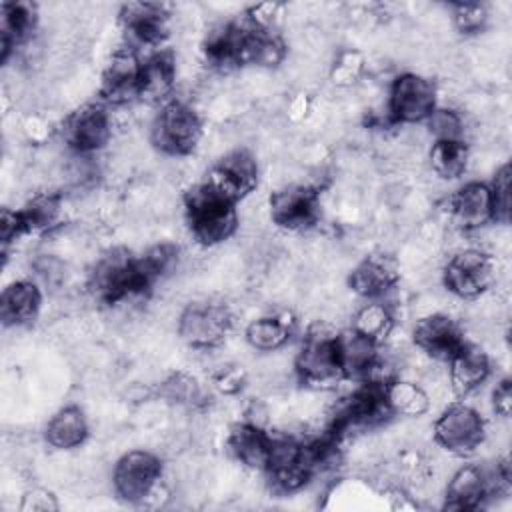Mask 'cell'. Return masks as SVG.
Returning a JSON list of instances; mask_svg holds the SVG:
<instances>
[{"label":"cell","instance_id":"1","mask_svg":"<svg viewBox=\"0 0 512 512\" xmlns=\"http://www.w3.org/2000/svg\"><path fill=\"white\" fill-rule=\"evenodd\" d=\"M184 216L192 236L204 246L230 240L238 230L236 202L210 182L196 184L184 194Z\"/></svg>","mask_w":512,"mask_h":512},{"label":"cell","instance_id":"2","mask_svg":"<svg viewBox=\"0 0 512 512\" xmlns=\"http://www.w3.org/2000/svg\"><path fill=\"white\" fill-rule=\"evenodd\" d=\"M154 284L156 280L144 266L142 256L134 258L126 248H114L100 256L88 280L94 296L106 304L144 296Z\"/></svg>","mask_w":512,"mask_h":512},{"label":"cell","instance_id":"3","mask_svg":"<svg viewBox=\"0 0 512 512\" xmlns=\"http://www.w3.org/2000/svg\"><path fill=\"white\" fill-rule=\"evenodd\" d=\"M202 134V118L182 100H168L162 104L150 126V140L154 148L174 158L192 154L200 144Z\"/></svg>","mask_w":512,"mask_h":512},{"label":"cell","instance_id":"4","mask_svg":"<svg viewBox=\"0 0 512 512\" xmlns=\"http://www.w3.org/2000/svg\"><path fill=\"white\" fill-rule=\"evenodd\" d=\"M294 374L298 382L318 390L334 388L338 382L346 380L336 354L334 334L312 330L294 358Z\"/></svg>","mask_w":512,"mask_h":512},{"label":"cell","instance_id":"5","mask_svg":"<svg viewBox=\"0 0 512 512\" xmlns=\"http://www.w3.org/2000/svg\"><path fill=\"white\" fill-rule=\"evenodd\" d=\"M162 480V462L154 452L130 450L118 458L112 470V488L128 504H144Z\"/></svg>","mask_w":512,"mask_h":512},{"label":"cell","instance_id":"6","mask_svg":"<svg viewBox=\"0 0 512 512\" xmlns=\"http://www.w3.org/2000/svg\"><path fill=\"white\" fill-rule=\"evenodd\" d=\"M232 312L222 302H192L178 318V336L196 350L216 348L232 328Z\"/></svg>","mask_w":512,"mask_h":512},{"label":"cell","instance_id":"7","mask_svg":"<svg viewBox=\"0 0 512 512\" xmlns=\"http://www.w3.org/2000/svg\"><path fill=\"white\" fill-rule=\"evenodd\" d=\"M432 434L436 444H440L444 450L458 456H468L484 444L486 422L476 408L458 402L448 406L436 418Z\"/></svg>","mask_w":512,"mask_h":512},{"label":"cell","instance_id":"8","mask_svg":"<svg viewBox=\"0 0 512 512\" xmlns=\"http://www.w3.org/2000/svg\"><path fill=\"white\" fill-rule=\"evenodd\" d=\"M436 110V86L432 80L404 72L394 78L388 92V118L394 124H420Z\"/></svg>","mask_w":512,"mask_h":512},{"label":"cell","instance_id":"9","mask_svg":"<svg viewBox=\"0 0 512 512\" xmlns=\"http://www.w3.org/2000/svg\"><path fill=\"white\" fill-rule=\"evenodd\" d=\"M496 278V266L492 256L478 248H464L450 256L444 266L442 282L448 292L458 298H478L484 294Z\"/></svg>","mask_w":512,"mask_h":512},{"label":"cell","instance_id":"10","mask_svg":"<svg viewBox=\"0 0 512 512\" xmlns=\"http://www.w3.org/2000/svg\"><path fill=\"white\" fill-rule=\"evenodd\" d=\"M270 218L276 226L302 232L320 222V192L308 184H288L276 190L268 202Z\"/></svg>","mask_w":512,"mask_h":512},{"label":"cell","instance_id":"11","mask_svg":"<svg viewBox=\"0 0 512 512\" xmlns=\"http://www.w3.org/2000/svg\"><path fill=\"white\" fill-rule=\"evenodd\" d=\"M64 142L80 156L102 150L112 138V120L102 104H84L74 110L62 126Z\"/></svg>","mask_w":512,"mask_h":512},{"label":"cell","instance_id":"12","mask_svg":"<svg viewBox=\"0 0 512 512\" xmlns=\"http://www.w3.org/2000/svg\"><path fill=\"white\" fill-rule=\"evenodd\" d=\"M120 22L128 48H156L168 36L170 14L164 4L130 2L120 10Z\"/></svg>","mask_w":512,"mask_h":512},{"label":"cell","instance_id":"13","mask_svg":"<svg viewBox=\"0 0 512 512\" xmlns=\"http://www.w3.org/2000/svg\"><path fill=\"white\" fill-rule=\"evenodd\" d=\"M412 340L418 350L440 362H448L466 346L460 324L440 312L420 318L412 330Z\"/></svg>","mask_w":512,"mask_h":512},{"label":"cell","instance_id":"14","mask_svg":"<svg viewBox=\"0 0 512 512\" xmlns=\"http://www.w3.org/2000/svg\"><path fill=\"white\" fill-rule=\"evenodd\" d=\"M206 182L238 202L258 186V162L244 148L230 150L212 166Z\"/></svg>","mask_w":512,"mask_h":512},{"label":"cell","instance_id":"15","mask_svg":"<svg viewBox=\"0 0 512 512\" xmlns=\"http://www.w3.org/2000/svg\"><path fill=\"white\" fill-rule=\"evenodd\" d=\"M142 62L132 48H120L112 54L108 66L102 72L100 96L104 102L120 106L138 98Z\"/></svg>","mask_w":512,"mask_h":512},{"label":"cell","instance_id":"16","mask_svg":"<svg viewBox=\"0 0 512 512\" xmlns=\"http://www.w3.org/2000/svg\"><path fill=\"white\" fill-rule=\"evenodd\" d=\"M448 216L462 232H474L494 222L492 194L486 182H468L448 196Z\"/></svg>","mask_w":512,"mask_h":512},{"label":"cell","instance_id":"17","mask_svg":"<svg viewBox=\"0 0 512 512\" xmlns=\"http://www.w3.org/2000/svg\"><path fill=\"white\" fill-rule=\"evenodd\" d=\"M336 354L344 372V378L370 380L380 362V344L356 328H344L334 334Z\"/></svg>","mask_w":512,"mask_h":512},{"label":"cell","instance_id":"18","mask_svg":"<svg viewBox=\"0 0 512 512\" xmlns=\"http://www.w3.org/2000/svg\"><path fill=\"white\" fill-rule=\"evenodd\" d=\"M396 282H398L396 264L384 254L366 256L352 268L348 276L350 290L370 300L382 298L388 290L396 286Z\"/></svg>","mask_w":512,"mask_h":512},{"label":"cell","instance_id":"19","mask_svg":"<svg viewBox=\"0 0 512 512\" xmlns=\"http://www.w3.org/2000/svg\"><path fill=\"white\" fill-rule=\"evenodd\" d=\"M42 292L32 280H14L2 290L0 318L6 328H18L34 322L40 314Z\"/></svg>","mask_w":512,"mask_h":512},{"label":"cell","instance_id":"20","mask_svg":"<svg viewBox=\"0 0 512 512\" xmlns=\"http://www.w3.org/2000/svg\"><path fill=\"white\" fill-rule=\"evenodd\" d=\"M176 86V60L170 50H162L142 62L138 98L148 104H166Z\"/></svg>","mask_w":512,"mask_h":512},{"label":"cell","instance_id":"21","mask_svg":"<svg viewBox=\"0 0 512 512\" xmlns=\"http://www.w3.org/2000/svg\"><path fill=\"white\" fill-rule=\"evenodd\" d=\"M448 366L450 386L458 396H468L470 392L480 388L492 372L488 354L482 348L468 342L456 356L448 360Z\"/></svg>","mask_w":512,"mask_h":512},{"label":"cell","instance_id":"22","mask_svg":"<svg viewBox=\"0 0 512 512\" xmlns=\"http://www.w3.org/2000/svg\"><path fill=\"white\" fill-rule=\"evenodd\" d=\"M268 442H270V432H266L262 426H256L248 420L234 424L226 438V446H228L230 454L242 466L252 468V470L266 468Z\"/></svg>","mask_w":512,"mask_h":512},{"label":"cell","instance_id":"23","mask_svg":"<svg viewBox=\"0 0 512 512\" xmlns=\"http://www.w3.org/2000/svg\"><path fill=\"white\" fill-rule=\"evenodd\" d=\"M46 442L56 450H72L86 442L88 420L78 406H66L58 410L46 424Z\"/></svg>","mask_w":512,"mask_h":512},{"label":"cell","instance_id":"24","mask_svg":"<svg viewBox=\"0 0 512 512\" xmlns=\"http://www.w3.org/2000/svg\"><path fill=\"white\" fill-rule=\"evenodd\" d=\"M294 320L290 314H268L252 320L246 326V342L260 352L280 350L292 336Z\"/></svg>","mask_w":512,"mask_h":512},{"label":"cell","instance_id":"25","mask_svg":"<svg viewBox=\"0 0 512 512\" xmlns=\"http://www.w3.org/2000/svg\"><path fill=\"white\" fill-rule=\"evenodd\" d=\"M384 398L392 416L416 418L430 410V394L412 380L390 378L384 382Z\"/></svg>","mask_w":512,"mask_h":512},{"label":"cell","instance_id":"26","mask_svg":"<svg viewBox=\"0 0 512 512\" xmlns=\"http://www.w3.org/2000/svg\"><path fill=\"white\" fill-rule=\"evenodd\" d=\"M430 168L438 178L456 180L468 166V144L464 140H434L428 152Z\"/></svg>","mask_w":512,"mask_h":512},{"label":"cell","instance_id":"27","mask_svg":"<svg viewBox=\"0 0 512 512\" xmlns=\"http://www.w3.org/2000/svg\"><path fill=\"white\" fill-rule=\"evenodd\" d=\"M18 212L22 216L26 232L48 230L60 218L62 196L56 192H38Z\"/></svg>","mask_w":512,"mask_h":512},{"label":"cell","instance_id":"28","mask_svg":"<svg viewBox=\"0 0 512 512\" xmlns=\"http://www.w3.org/2000/svg\"><path fill=\"white\" fill-rule=\"evenodd\" d=\"M392 326H394L392 308L388 304L380 302V298L364 304L354 314V322H352V328H356L358 332L370 336L378 344H382L388 338Z\"/></svg>","mask_w":512,"mask_h":512},{"label":"cell","instance_id":"29","mask_svg":"<svg viewBox=\"0 0 512 512\" xmlns=\"http://www.w3.org/2000/svg\"><path fill=\"white\" fill-rule=\"evenodd\" d=\"M162 396L180 406H198L204 400V392L200 384L186 374L170 376L162 384Z\"/></svg>","mask_w":512,"mask_h":512},{"label":"cell","instance_id":"30","mask_svg":"<svg viewBox=\"0 0 512 512\" xmlns=\"http://www.w3.org/2000/svg\"><path fill=\"white\" fill-rule=\"evenodd\" d=\"M426 126L434 140H464V120L456 110L436 108Z\"/></svg>","mask_w":512,"mask_h":512},{"label":"cell","instance_id":"31","mask_svg":"<svg viewBox=\"0 0 512 512\" xmlns=\"http://www.w3.org/2000/svg\"><path fill=\"white\" fill-rule=\"evenodd\" d=\"M488 186H490V194H492L494 222L508 224V220H510V164L508 162H504L496 170V174Z\"/></svg>","mask_w":512,"mask_h":512},{"label":"cell","instance_id":"32","mask_svg":"<svg viewBox=\"0 0 512 512\" xmlns=\"http://www.w3.org/2000/svg\"><path fill=\"white\" fill-rule=\"evenodd\" d=\"M452 22L462 34H478L488 22V12L478 2H460L452 6Z\"/></svg>","mask_w":512,"mask_h":512},{"label":"cell","instance_id":"33","mask_svg":"<svg viewBox=\"0 0 512 512\" xmlns=\"http://www.w3.org/2000/svg\"><path fill=\"white\" fill-rule=\"evenodd\" d=\"M360 70H362V58L360 54L356 52H346L338 58V62L334 64V70H332V80L338 84V86H348L352 84L358 76H360Z\"/></svg>","mask_w":512,"mask_h":512},{"label":"cell","instance_id":"34","mask_svg":"<svg viewBox=\"0 0 512 512\" xmlns=\"http://www.w3.org/2000/svg\"><path fill=\"white\" fill-rule=\"evenodd\" d=\"M22 234H26V228H24L20 212L18 210H10V208H2V214H0V238H2L4 252Z\"/></svg>","mask_w":512,"mask_h":512},{"label":"cell","instance_id":"35","mask_svg":"<svg viewBox=\"0 0 512 512\" xmlns=\"http://www.w3.org/2000/svg\"><path fill=\"white\" fill-rule=\"evenodd\" d=\"M20 510L28 512H44V510H58V502L56 498L44 490V488H32L28 490L24 496H22V504H20Z\"/></svg>","mask_w":512,"mask_h":512},{"label":"cell","instance_id":"36","mask_svg":"<svg viewBox=\"0 0 512 512\" xmlns=\"http://www.w3.org/2000/svg\"><path fill=\"white\" fill-rule=\"evenodd\" d=\"M492 410L500 418H508L512 410V382L510 378H502L492 390Z\"/></svg>","mask_w":512,"mask_h":512}]
</instances>
